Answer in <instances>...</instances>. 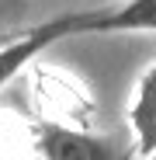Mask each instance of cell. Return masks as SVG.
<instances>
[{"label":"cell","instance_id":"obj_4","mask_svg":"<svg viewBox=\"0 0 156 160\" xmlns=\"http://www.w3.org/2000/svg\"><path fill=\"white\" fill-rule=\"evenodd\" d=\"M156 32V0H125L118 7H94V35Z\"/></svg>","mask_w":156,"mask_h":160},{"label":"cell","instance_id":"obj_5","mask_svg":"<svg viewBox=\"0 0 156 160\" xmlns=\"http://www.w3.org/2000/svg\"><path fill=\"white\" fill-rule=\"evenodd\" d=\"M7 38H11V32H4V35H0V45H4V42H7Z\"/></svg>","mask_w":156,"mask_h":160},{"label":"cell","instance_id":"obj_1","mask_svg":"<svg viewBox=\"0 0 156 160\" xmlns=\"http://www.w3.org/2000/svg\"><path fill=\"white\" fill-rule=\"evenodd\" d=\"M73 35H90V7L56 14V18L35 24V28H24V32H11V38L0 45V87L11 84L24 66H31L49 45L73 38Z\"/></svg>","mask_w":156,"mask_h":160},{"label":"cell","instance_id":"obj_3","mask_svg":"<svg viewBox=\"0 0 156 160\" xmlns=\"http://www.w3.org/2000/svg\"><path fill=\"white\" fill-rule=\"evenodd\" d=\"M128 125L135 136V153L156 157V63L135 84L132 104H128Z\"/></svg>","mask_w":156,"mask_h":160},{"label":"cell","instance_id":"obj_2","mask_svg":"<svg viewBox=\"0 0 156 160\" xmlns=\"http://www.w3.org/2000/svg\"><path fill=\"white\" fill-rule=\"evenodd\" d=\"M28 143L38 157H49V160H111V157H118L111 139H97L83 125H66L59 118L31 122Z\"/></svg>","mask_w":156,"mask_h":160}]
</instances>
